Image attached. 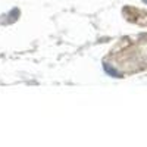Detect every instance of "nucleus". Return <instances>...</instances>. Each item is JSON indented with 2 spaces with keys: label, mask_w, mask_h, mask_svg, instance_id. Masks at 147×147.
Masks as SVG:
<instances>
[{
  "label": "nucleus",
  "mask_w": 147,
  "mask_h": 147,
  "mask_svg": "<svg viewBox=\"0 0 147 147\" xmlns=\"http://www.w3.org/2000/svg\"><path fill=\"white\" fill-rule=\"evenodd\" d=\"M143 2H144V3H147V0H143Z\"/></svg>",
  "instance_id": "obj_2"
},
{
  "label": "nucleus",
  "mask_w": 147,
  "mask_h": 147,
  "mask_svg": "<svg viewBox=\"0 0 147 147\" xmlns=\"http://www.w3.org/2000/svg\"><path fill=\"white\" fill-rule=\"evenodd\" d=\"M103 69H105V72L107 74V75H110V77H113V78H121L122 75H121V72H118L113 66H110L109 63H103Z\"/></svg>",
  "instance_id": "obj_1"
}]
</instances>
